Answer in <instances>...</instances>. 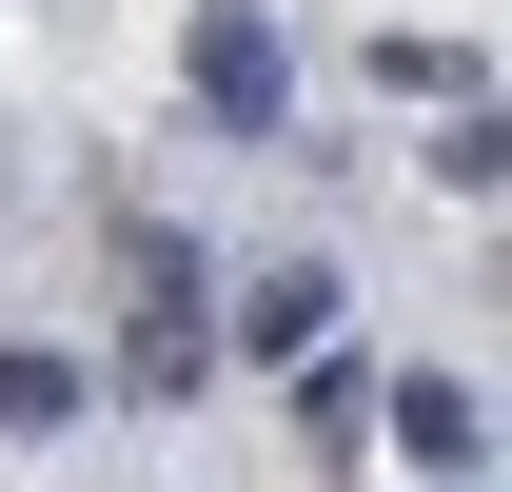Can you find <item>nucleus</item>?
Here are the masks:
<instances>
[{"mask_svg": "<svg viewBox=\"0 0 512 492\" xmlns=\"http://www.w3.org/2000/svg\"><path fill=\"white\" fill-rule=\"evenodd\" d=\"M473 433H493V414H473V374H394V453H434V473H473Z\"/></svg>", "mask_w": 512, "mask_h": 492, "instance_id": "3", "label": "nucleus"}, {"mask_svg": "<svg viewBox=\"0 0 512 492\" xmlns=\"http://www.w3.org/2000/svg\"><path fill=\"white\" fill-rule=\"evenodd\" d=\"M316 335H335V276H316V256H276V276L237 296V355H316Z\"/></svg>", "mask_w": 512, "mask_h": 492, "instance_id": "2", "label": "nucleus"}, {"mask_svg": "<svg viewBox=\"0 0 512 492\" xmlns=\"http://www.w3.org/2000/svg\"><path fill=\"white\" fill-rule=\"evenodd\" d=\"M79 414V355H0V433H60Z\"/></svg>", "mask_w": 512, "mask_h": 492, "instance_id": "4", "label": "nucleus"}, {"mask_svg": "<svg viewBox=\"0 0 512 492\" xmlns=\"http://www.w3.org/2000/svg\"><path fill=\"white\" fill-rule=\"evenodd\" d=\"M197 99H217V119H276V20H256V0H197Z\"/></svg>", "mask_w": 512, "mask_h": 492, "instance_id": "1", "label": "nucleus"}]
</instances>
